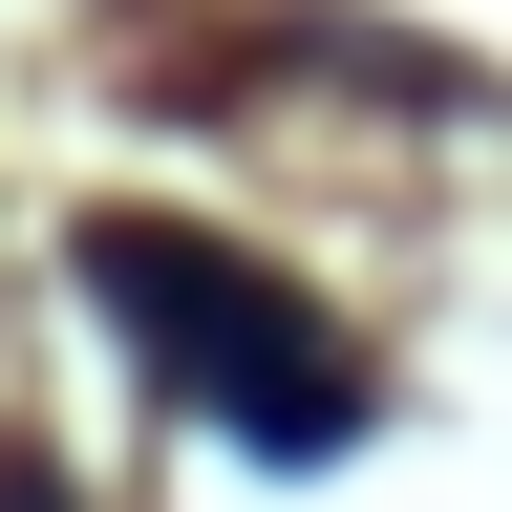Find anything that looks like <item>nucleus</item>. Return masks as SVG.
<instances>
[{"mask_svg":"<svg viewBox=\"0 0 512 512\" xmlns=\"http://www.w3.org/2000/svg\"><path fill=\"white\" fill-rule=\"evenodd\" d=\"M86 278L150 320V363H171V384H192L235 448H342V427H363V363L320 342V320L256 278V256L171 235V214H86Z\"/></svg>","mask_w":512,"mask_h":512,"instance_id":"f257e3e1","label":"nucleus"}]
</instances>
